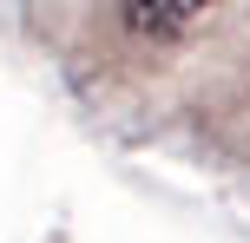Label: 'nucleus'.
Wrapping results in <instances>:
<instances>
[{
  "label": "nucleus",
  "instance_id": "1",
  "mask_svg": "<svg viewBox=\"0 0 250 243\" xmlns=\"http://www.w3.org/2000/svg\"><path fill=\"white\" fill-rule=\"evenodd\" d=\"M204 7H217V0H119L125 26H132V33H145V39H171V33H185Z\"/></svg>",
  "mask_w": 250,
  "mask_h": 243
}]
</instances>
